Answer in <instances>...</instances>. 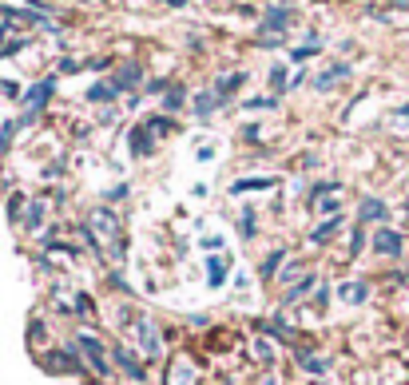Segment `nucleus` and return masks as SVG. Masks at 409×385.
Returning a JSON list of instances; mask_svg holds the SVG:
<instances>
[{"label": "nucleus", "instance_id": "obj_17", "mask_svg": "<svg viewBox=\"0 0 409 385\" xmlns=\"http://www.w3.org/2000/svg\"><path fill=\"white\" fill-rule=\"evenodd\" d=\"M294 358L302 361V365H306V370H310V373H326V365H330V361H326V358H318V354H310V346H294Z\"/></svg>", "mask_w": 409, "mask_h": 385}, {"label": "nucleus", "instance_id": "obj_5", "mask_svg": "<svg viewBox=\"0 0 409 385\" xmlns=\"http://www.w3.org/2000/svg\"><path fill=\"white\" fill-rule=\"evenodd\" d=\"M76 346H80V349H84V354H87V361H92V370H96L99 377L108 373V358H103V346H99V337H92V334H80V342H76Z\"/></svg>", "mask_w": 409, "mask_h": 385}, {"label": "nucleus", "instance_id": "obj_38", "mask_svg": "<svg viewBox=\"0 0 409 385\" xmlns=\"http://www.w3.org/2000/svg\"><path fill=\"white\" fill-rule=\"evenodd\" d=\"M254 354H259L262 361H271V342H259V346H254Z\"/></svg>", "mask_w": 409, "mask_h": 385}, {"label": "nucleus", "instance_id": "obj_3", "mask_svg": "<svg viewBox=\"0 0 409 385\" xmlns=\"http://www.w3.org/2000/svg\"><path fill=\"white\" fill-rule=\"evenodd\" d=\"M52 92H56V80H52V75H48V80H40L36 87H28V92H24V96H20V100H24V108H28V112H32V115H40V112H44V108H48Z\"/></svg>", "mask_w": 409, "mask_h": 385}, {"label": "nucleus", "instance_id": "obj_22", "mask_svg": "<svg viewBox=\"0 0 409 385\" xmlns=\"http://www.w3.org/2000/svg\"><path fill=\"white\" fill-rule=\"evenodd\" d=\"M148 131H151V136H167V131H175V119H171V115H151Z\"/></svg>", "mask_w": 409, "mask_h": 385}, {"label": "nucleus", "instance_id": "obj_39", "mask_svg": "<svg viewBox=\"0 0 409 385\" xmlns=\"http://www.w3.org/2000/svg\"><path fill=\"white\" fill-rule=\"evenodd\" d=\"M361 242H366V238H361V231H354V235H350V250L358 254V250H361Z\"/></svg>", "mask_w": 409, "mask_h": 385}, {"label": "nucleus", "instance_id": "obj_33", "mask_svg": "<svg viewBox=\"0 0 409 385\" xmlns=\"http://www.w3.org/2000/svg\"><path fill=\"white\" fill-rule=\"evenodd\" d=\"M0 92H4L8 100H20V84H13V80H4V84H0Z\"/></svg>", "mask_w": 409, "mask_h": 385}, {"label": "nucleus", "instance_id": "obj_9", "mask_svg": "<svg viewBox=\"0 0 409 385\" xmlns=\"http://www.w3.org/2000/svg\"><path fill=\"white\" fill-rule=\"evenodd\" d=\"M346 75H350V64H334V68H326V72L314 75V87H318V92H330V87H334L338 80H346Z\"/></svg>", "mask_w": 409, "mask_h": 385}, {"label": "nucleus", "instance_id": "obj_45", "mask_svg": "<svg viewBox=\"0 0 409 385\" xmlns=\"http://www.w3.org/2000/svg\"><path fill=\"white\" fill-rule=\"evenodd\" d=\"M406 211H409V203H406Z\"/></svg>", "mask_w": 409, "mask_h": 385}, {"label": "nucleus", "instance_id": "obj_24", "mask_svg": "<svg viewBox=\"0 0 409 385\" xmlns=\"http://www.w3.org/2000/svg\"><path fill=\"white\" fill-rule=\"evenodd\" d=\"M40 223H44V203H28V219H24V226H28V231H36Z\"/></svg>", "mask_w": 409, "mask_h": 385}, {"label": "nucleus", "instance_id": "obj_34", "mask_svg": "<svg viewBox=\"0 0 409 385\" xmlns=\"http://www.w3.org/2000/svg\"><path fill=\"white\" fill-rule=\"evenodd\" d=\"M282 254H286V250H274L271 259H266V266H262V274H274V266H278V262H282Z\"/></svg>", "mask_w": 409, "mask_h": 385}, {"label": "nucleus", "instance_id": "obj_26", "mask_svg": "<svg viewBox=\"0 0 409 385\" xmlns=\"http://www.w3.org/2000/svg\"><path fill=\"white\" fill-rule=\"evenodd\" d=\"M16 127H20V119H4V127H0V147H8V143H13Z\"/></svg>", "mask_w": 409, "mask_h": 385}, {"label": "nucleus", "instance_id": "obj_44", "mask_svg": "<svg viewBox=\"0 0 409 385\" xmlns=\"http://www.w3.org/2000/svg\"><path fill=\"white\" fill-rule=\"evenodd\" d=\"M394 8H409V0H394Z\"/></svg>", "mask_w": 409, "mask_h": 385}, {"label": "nucleus", "instance_id": "obj_43", "mask_svg": "<svg viewBox=\"0 0 409 385\" xmlns=\"http://www.w3.org/2000/svg\"><path fill=\"white\" fill-rule=\"evenodd\" d=\"M163 4H171V8H187V0H163Z\"/></svg>", "mask_w": 409, "mask_h": 385}, {"label": "nucleus", "instance_id": "obj_14", "mask_svg": "<svg viewBox=\"0 0 409 385\" xmlns=\"http://www.w3.org/2000/svg\"><path fill=\"white\" fill-rule=\"evenodd\" d=\"M223 108V100H219V92H199L195 96V115L199 119H207V115H215Z\"/></svg>", "mask_w": 409, "mask_h": 385}, {"label": "nucleus", "instance_id": "obj_4", "mask_svg": "<svg viewBox=\"0 0 409 385\" xmlns=\"http://www.w3.org/2000/svg\"><path fill=\"white\" fill-rule=\"evenodd\" d=\"M127 151H131V155H139V159L155 151V136L148 131V124H139V127H131V131H127Z\"/></svg>", "mask_w": 409, "mask_h": 385}, {"label": "nucleus", "instance_id": "obj_29", "mask_svg": "<svg viewBox=\"0 0 409 385\" xmlns=\"http://www.w3.org/2000/svg\"><path fill=\"white\" fill-rule=\"evenodd\" d=\"M318 48H322V44H302V48H294V52H290V60H310V56H314Z\"/></svg>", "mask_w": 409, "mask_h": 385}, {"label": "nucleus", "instance_id": "obj_10", "mask_svg": "<svg viewBox=\"0 0 409 385\" xmlns=\"http://www.w3.org/2000/svg\"><path fill=\"white\" fill-rule=\"evenodd\" d=\"M373 250H378V254H389V259L401 254V235H397V231H378V235H373Z\"/></svg>", "mask_w": 409, "mask_h": 385}, {"label": "nucleus", "instance_id": "obj_25", "mask_svg": "<svg viewBox=\"0 0 409 385\" xmlns=\"http://www.w3.org/2000/svg\"><path fill=\"white\" fill-rule=\"evenodd\" d=\"M250 112H271V108H278V100L274 96H254V100H247Z\"/></svg>", "mask_w": 409, "mask_h": 385}, {"label": "nucleus", "instance_id": "obj_35", "mask_svg": "<svg viewBox=\"0 0 409 385\" xmlns=\"http://www.w3.org/2000/svg\"><path fill=\"white\" fill-rule=\"evenodd\" d=\"M80 68H84L80 60H60V72H68V75H72V72H80Z\"/></svg>", "mask_w": 409, "mask_h": 385}, {"label": "nucleus", "instance_id": "obj_41", "mask_svg": "<svg viewBox=\"0 0 409 385\" xmlns=\"http://www.w3.org/2000/svg\"><path fill=\"white\" fill-rule=\"evenodd\" d=\"M108 64H112V60H87L84 68H92V72H103V68H108Z\"/></svg>", "mask_w": 409, "mask_h": 385}, {"label": "nucleus", "instance_id": "obj_23", "mask_svg": "<svg viewBox=\"0 0 409 385\" xmlns=\"http://www.w3.org/2000/svg\"><path fill=\"white\" fill-rule=\"evenodd\" d=\"M314 282H318L314 274H302V282H298V286H290V290H286V302H298V298H302V294H306V290H310Z\"/></svg>", "mask_w": 409, "mask_h": 385}, {"label": "nucleus", "instance_id": "obj_11", "mask_svg": "<svg viewBox=\"0 0 409 385\" xmlns=\"http://www.w3.org/2000/svg\"><path fill=\"white\" fill-rule=\"evenodd\" d=\"M139 342H143V346H139V349H143V358H155V354H159V346H163V342H159V330H155L151 322H139Z\"/></svg>", "mask_w": 409, "mask_h": 385}, {"label": "nucleus", "instance_id": "obj_30", "mask_svg": "<svg viewBox=\"0 0 409 385\" xmlns=\"http://www.w3.org/2000/svg\"><path fill=\"white\" fill-rule=\"evenodd\" d=\"M28 40H8V44H4V40H0V56H16V52L24 48Z\"/></svg>", "mask_w": 409, "mask_h": 385}, {"label": "nucleus", "instance_id": "obj_28", "mask_svg": "<svg viewBox=\"0 0 409 385\" xmlns=\"http://www.w3.org/2000/svg\"><path fill=\"white\" fill-rule=\"evenodd\" d=\"M243 238H254V211H243V223H238Z\"/></svg>", "mask_w": 409, "mask_h": 385}, {"label": "nucleus", "instance_id": "obj_15", "mask_svg": "<svg viewBox=\"0 0 409 385\" xmlns=\"http://www.w3.org/2000/svg\"><path fill=\"white\" fill-rule=\"evenodd\" d=\"M115 96H120V92H115L112 80H99V84L87 87V103H112Z\"/></svg>", "mask_w": 409, "mask_h": 385}, {"label": "nucleus", "instance_id": "obj_40", "mask_svg": "<svg viewBox=\"0 0 409 385\" xmlns=\"http://www.w3.org/2000/svg\"><path fill=\"white\" fill-rule=\"evenodd\" d=\"M76 310H80V314H92V298H84V294H80V298H76Z\"/></svg>", "mask_w": 409, "mask_h": 385}, {"label": "nucleus", "instance_id": "obj_7", "mask_svg": "<svg viewBox=\"0 0 409 385\" xmlns=\"http://www.w3.org/2000/svg\"><path fill=\"white\" fill-rule=\"evenodd\" d=\"M112 84H115V92H131V87L143 84V68H139V64H124V68L112 75Z\"/></svg>", "mask_w": 409, "mask_h": 385}, {"label": "nucleus", "instance_id": "obj_36", "mask_svg": "<svg viewBox=\"0 0 409 385\" xmlns=\"http://www.w3.org/2000/svg\"><path fill=\"white\" fill-rule=\"evenodd\" d=\"M298 274H302V266H298V262H290V266L282 270V282H290V278H298Z\"/></svg>", "mask_w": 409, "mask_h": 385}, {"label": "nucleus", "instance_id": "obj_16", "mask_svg": "<svg viewBox=\"0 0 409 385\" xmlns=\"http://www.w3.org/2000/svg\"><path fill=\"white\" fill-rule=\"evenodd\" d=\"M274 183H278L274 175H262V179H238V183L227 187V191H231V195H247V191H266V187H274Z\"/></svg>", "mask_w": 409, "mask_h": 385}, {"label": "nucleus", "instance_id": "obj_2", "mask_svg": "<svg viewBox=\"0 0 409 385\" xmlns=\"http://www.w3.org/2000/svg\"><path fill=\"white\" fill-rule=\"evenodd\" d=\"M92 235L99 238V242H115L120 247V219H115V211H96L92 215Z\"/></svg>", "mask_w": 409, "mask_h": 385}, {"label": "nucleus", "instance_id": "obj_6", "mask_svg": "<svg viewBox=\"0 0 409 385\" xmlns=\"http://www.w3.org/2000/svg\"><path fill=\"white\" fill-rule=\"evenodd\" d=\"M112 358H115V365H120V370H124L127 377H131V382H143V377H148V373H143V361H139L136 354H131V349L115 346V349H112Z\"/></svg>", "mask_w": 409, "mask_h": 385}, {"label": "nucleus", "instance_id": "obj_32", "mask_svg": "<svg viewBox=\"0 0 409 385\" xmlns=\"http://www.w3.org/2000/svg\"><path fill=\"white\" fill-rule=\"evenodd\" d=\"M171 385H191V365H179L175 370V382Z\"/></svg>", "mask_w": 409, "mask_h": 385}, {"label": "nucleus", "instance_id": "obj_21", "mask_svg": "<svg viewBox=\"0 0 409 385\" xmlns=\"http://www.w3.org/2000/svg\"><path fill=\"white\" fill-rule=\"evenodd\" d=\"M183 100H187V92L179 84H171V87H167V100H163V112H179Z\"/></svg>", "mask_w": 409, "mask_h": 385}, {"label": "nucleus", "instance_id": "obj_13", "mask_svg": "<svg viewBox=\"0 0 409 385\" xmlns=\"http://www.w3.org/2000/svg\"><path fill=\"white\" fill-rule=\"evenodd\" d=\"M227 270H231V254H211L207 259V278H211V286H223L227 282Z\"/></svg>", "mask_w": 409, "mask_h": 385}, {"label": "nucleus", "instance_id": "obj_12", "mask_svg": "<svg viewBox=\"0 0 409 385\" xmlns=\"http://www.w3.org/2000/svg\"><path fill=\"white\" fill-rule=\"evenodd\" d=\"M358 219H361V223H382V219H389V211H385L382 199H361Z\"/></svg>", "mask_w": 409, "mask_h": 385}, {"label": "nucleus", "instance_id": "obj_8", "mask_svg": "<svg viewBox=\"0 0 409 385\" xmlns=\"http://www.w3.org/2000/svg\"><path fill=\"white\" fill-rule=\"evenodd\" d=\"M40 365H44V370H84V365H80V358H76V346L68 349V354H44V358H40Z\"/></svg>", "mask_w": 409, "mask_h": 385}, {"label": "nucleus", "instance_id": "obj_37", "mask_svg": "<svg viewBox=\"0 0 409 385\" xmlns=\"http://www.w3.org/2000/svg\"><path fill=\"white\" fill-rule=\"evenodd\" d=\"M124 195H127V183H115L112 191H108V199H124Z\"/></svg>", "mask_w": 409, "mask_h": 385}, {"label": "nucleus", "instance_id": "obj_42", "mask_svg": "<svg viewBox=\"0 0 409 385\" xmlns=\"http://www.w3.org/2000/svg\"><path fill=\"white\" fill-rule=\"evenodd\" d=\"M167 87H171L167 80H151V84H148V92H167Z\"/></svg>", "mask_w": 409, "mask_h": 385}, {"label": "nucleus", "instance_id": "obj_31", "mask_svg": "<svg viewBox=\"0 0 409 385\" xmlns=\"http://www.w3.org/2000/svg\"><path fill=\"white\" fill-rule=\"evenodd\" d=\"M338 191V183H314V199L322 203V195H334Z\"/></svg>", "mask_w": 409, "mask_h": 385}, {"label": "nucleus", "instance_id": "obj_19", "mask_svg": "<svg viewBox=\"0 0 409 385\" xmlns=\"http://www.w3.org/2000/svg\"><path fill=\"white\" fill-rule=\"evenodd\" d=\"M366 298H370V286L358 282V278L342 286V302H350V306H354V302H366Z\"/></svg>", "mask_w": 409, "mask_h": 385}, {"label": "nucleus", "instance_id": "obj_27", "mask_svg": "<svg viewBox=\"0 0 409 385\" xmlns=\"http://www.w3.org/2000/svg\"><path fill=\"white\" fill-rule=\"evenodd\" d=\"M271 84H274V92H286V68L282 64H274L271 68Z\"/></svg>", "mask_w": 409, "mask_h": 385}, {"label": "nucleus", "instance_id": "obj_20", "mask_svg": "<svg viewBox=\"0 0 409 385\" xmlns=\"http://www.w3.org/2000/svg\"><path fill=\"white\" fill-rule=\"evenodd\" d=\"M338 226H342V215H330L326 223H318V226H314V235H310V238H314V242H326V238L334 235Z\"/></svg>", "mask_w": 409, "mask_h": 385}, {"label": "nucleus", "instance_id": "obj_18", "mask_svg": "<svg viewBox=\"0 0 409 385\" xmlns=\"http://www.w3.org/2000/svg\"><path fill=\"white\" fill-rule=\"evenodd\" d=\"M243 84H247V72H231V75H223V80L215 84V92H219V100L227 103V96H231V92H238Z\"/></svg>", "mask_w": 409, "mask_h": 385}, {"label": "nucleus", "instance_id": "obj_1", "mask_svg": "<svg viewBox=\"0 0 409 385\" xmlns=\"http://www.w3.org/2000/svg\"><path fill=\"white\" fill-rule=\"evenodd\" d=\"M290 20H294V13L290 8H282V4H274V8H266L259 20V36H282L286 28H290Z\"/></svg>", "mask_w": 409, "mask_h": 385}]
</instances>
